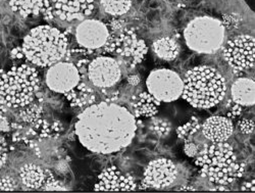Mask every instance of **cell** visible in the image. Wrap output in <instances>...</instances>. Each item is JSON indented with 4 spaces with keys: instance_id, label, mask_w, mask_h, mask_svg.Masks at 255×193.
Instances as JSON below:
<instances>
[{
    "instance_id": "obj_29",
    "label": "cell",
    "mask_w": 255,
    "mask_h": 193,
    "mask_svg": "<svg viewBox=\"0 0 255 193\" xmlns=\"http://www.w3.org/2000/svg\"><path fill=\"white\" fill-rule=\"evenodd\" d=\"M204 145V144H203ZM203 145H200L198 143H195L193 140L185 141L184 144V153L189 158H196L198 153Z\"/></svg>"
},
{
    "instance_id": "obj_6",
    "label": "cell",
    "mask_w": 255,
    "mask_h": 193,
    "mask_svg": "<svg viewBox=\"0 0 255 193\" xmlns=\"http://www.w3.org/2000/svg\"><path fill=\"white\" fill-rule=\"evenodd\" d=\"M226 28L223 21L212 16H198L188 23L184 39L189 49L200 54H215L223 46Z\"/></svg>"
},
{
    "instance_id": "obj_16",
    "label": "cell",
    "mask_w": 255,
    "mask_h": 193,
    "mask_svg": "<svg viewBox=\"0 0 255 193\" xmlns=\"http://www.w3.org/2000/svg\"><path fill=\"white\" fill-rule=\"evenodd\" d=\"M233 132V121L227 117L212 116L201 124V133L209 142H226Z\"/></svg>"
},
{
    "instance_id": "obj_17",
    "label": "cell",
    "mask_w": 255,
    "mask_h": 193,
    "mask_svg": "<svg viewBox=\"0 0 255 193\" xmlns=\"http://www.w3.org/2000/svg\"><path fill=\"white\" fill-rule=\"evenodd\" d=\"M231 97L234 103H237L243 107L253 106L255 103L254 80L241 77L234 81L231 87Z\"/></svg>"
},
{
    "instance_id": "obj_34",
    "label": "cell",
    "mask_w": 255,
    "mask_h": 193,
    "mask_svg": "<svg viewBox=\"0 0 255 193\" xmlns=\"http://www.w3.org/2000/svg\"><path fill=\"white\" fill-rule=\"evenodd\" d=\"M127 81L131 86H138L141 83V77L139 75H136V74L129 75Z\"/></svg>"
},
{
    "instance_id": "obj_9",
    "label": "cell",
    "mask_w": 255,
    "mask_h": 193,
    "mask_svg": "<svg viewBox=\"0 0 255 193\" xmlns=\"http://www.w3.org/2000/svg\"><path fill=\"white\" fill-rule=\"evenodd\" d=\"M223 56L233 71L244 73L254 69V37L250 35H239L229 40L223 48Z\"/></svg>"
},
{
    "instance_id": "obj_4",
    "label": "cell",
    "mask_w": 255,
    "mask_h": 193,
    "mask_svg": "<svg viewBox=\"0 0 255 193\" xmlns=\"http://www.w3.org/2000/svg\"><path fill=\"white\" fill-rule=\"evenodd\" d=\"M183 82L182 97L196 109H211L218 105L227 93L225 78L218 70L209 66H198L189 70Z\"/></svg>"
},
{
    "instance_id": "obj_20",
    "label": "cell",
    "mask_w": 255,
    "mask_h": 193,
    "mask_svg": "<svg viewBox=\"0 0 255 193\" xmlns=\"http://www.w3.org/2000/svg\"><path fill=\"white\" fill-rule=\"evenodd\" d=\"M152 50L158 58L165 61H173L180 53V46L174 38L162 37L153 41Z\"/></svg>"
},
{
    "instance_id": "obj_1",
    "label": "cell",
    "mask_w": 255,
    "mask_h": 193,
    "mask_svg": "<svg viewBox=\"0 0 255 193\" xmlns=\"http://www.w3.org/2000/svg\"><path fill=\"white\" fill-rule=\"evenodd\" d=\"M137 132V119L126 106L117 102L98 101L78 116L75 133L89 152L113 155L129 146Z\"/></svg>"
},
{
    "instance_id": "obj_10",
    "label": "cell",
    "mask_w": 255,
    "mask_h": 193,
    "mask_svg": "<svg viewBox=\"0 0 255 193\" xmlns=\"http://www.w3.org/2000/svg\"><path fill=\"white\" fill-rule=\"evenodd\" d=\"M75 40L78 47L90 50L100 55L101 49L108 42L111 31L104 21L96 18H85L76 27Z\"/></svg>"
},
{
    "instance_id": "obj_12",
    "label": "cell",
    "mask_w": 255,
    "mask_h": 193,
    "mask_svg": "<svg viewBox=\"0 0 255 193\" xmlns=\"http://www.w3.org/2000/svg\"><path fill=\"white\" fill-rule=\"evenodd\" d=\"M178 177V169L175 163L168 159H156L145 168L142 184L139 188L162 189L175 183Z\"/></svg>"
},
{
    "instance_id": "obj_7",
    "label": "cell",
    "mask_w": 255,
    "mask_h": 193,
    "mask_svg": "<svg viewBox=\"0 0 255 193\" xmlns=\"http://www.w3.org/2000/svg\"><path fill=\"white\" fill-rule=\"evenodd\" d=\"M147 91L160 102H173L182 97L183 78L169 69H155L146 80Z\"/></svg>"
},
{
    "instance_id": "obj_25",
    "label": "cell",
    "mask_w": 255,
    "mask_h": 193,
    "mask_svg": "<svg viewBox=\"0 0 255 193\" xmlns=\"http://www.w3.org/2000/svg\"><path fill=\"white\" fill-rule=\"evenodd\" d=\"M200 131H201V124L199 123V120L195 117H192L188 122L179 126L176 129L177 137L179 138V140H182L184 142L191 140L196 133Z\"/></svg>"
},
{
    "instance_id": "obj_31",
    "label": "cell",
    "mask_w": 255,
    "mask_h": 193,
    "mask_svg": "<svg viewBox=\"0 0 255 193\" xmlns=\"http://www.w3.org/2000/svg\"><path fill=\"white\" fill-rule=\"evenodd\" d=\"M238 128L242 134H252L254 132V121L243 119L238 122Z\"/></svg>"
},
{
    "instance_id": "obj_37",
    "label": "cell",
    "mask_w": 255,
    "mask_h": 193,
    "mask_svg": "<svg viewBox=\"0 0 255 193\" xmlns=\"http://www.w3.org/2000/svg\"><path fill=\"white\" fill-rule=\"evenodd\" d=\"M212 190H219V191H227L230 190V185H217Z\"/></svg>"
},
{
    "instance_id": "obj_26",
    "label": "cell",
    "mask_w": 255,
    "mask_h": 193,
    "mask_svg": "<svg viewBox=\"0 0 255 193\" xmlns=\"http://www.w3.org/2000/svg\"><path fill=\"white\" fill-rule=\"evenodd\" d=\"M149 128H150L151 132H153L158 137L167 136L169 133H171V130H172L171 123H169L165 119L156 118V116L151 118V123H150Z\"/></svg>"
},
{
    "instance_id": "obj_11",
    "label": "cell",
    "mask_w": 255,
    "mask_h": 193,
    "mask_svg": "<svg viewBox=\"0 0 255 193\" xmlns=\"http://www.w3.org/2000/svg\"><path fill=\"white\" fill-rule=\"evenodd\" d=\"M81 82V75L76 63L65 60L48 67L45 75L47 87L56 93L65 95L75 89Z\"/></svg>"
},
{
    "instance_id": "obj_36",
    "label": "cell",
    "mask_w": 255,
    "mask_h": 193,
    "mask_svg": "<svg viewBox=\"0 0 255 193\" xmlns=\"http://www.w3.org/2000/svg\"><path fill=\"white\" fill-rule=\"evenodd\" d=\"M7 110H8V107L4 103L0 102V120H2L6 116Z\"/></svg>"
},
{
    "instance_id": "obj_21",
    "label": "cell",
    "mask_w": 255,
    "mask_h": 193,
    "mask_svg": "<svg viewBox=\"0 0 255 193\" xmlns=\"http://www.w3.org/2000/svg\"><path fill=\"white\" fill-rule=\"evenodd\" d=\"M9 6L23 17L39 16L43 13L44 0H9Z\"/></svg>"
},
{
    "instance_id": "obj_5",
    "label": "cell",
    "mask_w": 255,
    "mask_h": 193,
    "mask_svg": "<svg viewBox=\"0 0 255 193\" xmlns=\"http://www.w3.org/2000/svg\"><path fill=\"white\" fill-rule=\"evenodd\" d=\"M41 81L35 67L29 63L0 72V99L8 109H20L36 99Z\"/></svg>"
},
{
    "instance_id": "obj_38",
    "label": "cell",
    "mask_w": 255,
    "mask_h": 193,
    "mask_svg": "<svg viewBox=\"0 0 255 193\" xmlns=\"http://www.w3.org/2000/svg\"><path fill=\"white\" fill-rule=\"evenodd\" d=\"M178 189L179 190H195L193 187H191V186H181Z\"/></svg>"
},
{
    "instance_id": "obj_18",
    "label": "cell",
    "mask_w": 255,
    "mask_h": 193,
    "mask_svg": "<svg viewBox=\"0 0 255 193\" xmlns=\"http://www.w3.org/2000/svg\"><path fill=\"white\" fill-rule=\"evenodd\" d=\"M132 114L137 118L151 119L158 114L161 102L154 98L148 91H143L132 96Z\"/></svg>"
},
{
    "instance_id": "obj_19",
    "label": "cell",
    "mask_w": 255,
    "mask_h": 193,
    "mask_svg": "<svg viewBox=\"0 0 255 193\" xmlns=\"http://www.w3.org/2000/svg\"><path fill=\"white\" fill-rule=\"evenodd\" d=\"M18 176L27 190L41 189L45 181V169L35 164H26L19 169Z\"/></svg>"
},
{
    "instance_id": "obj_35",
    "label": "cell",
    "mask_w": 255,
    "mask_h": 193,
    "mask_svg": "<svg viewBox=\"0 0 255 193\" xmlns=\"http://www.w3.org/2000/svg\"><path fill=\"white\" fill-rule=\"evenodd\" d=\"M241 189L243 191H255V181L254 180H251V181H248V182H245L243 183Z\"/></svg>"
},
{
    "instance_id": "obj_30",
    "label": "cell",
    "mask_w": 255,
    "mask_h": 193,
    "mask_svg": "<svg viewBox=\"0 0 255 193\" xmlns=\"http://www.w3.org/2000/svg\"><path fill=\"white\" fill-rule=\"evenodd\" d=\"M8 158V146L5 138L0 135V169L4 167Z\"/></svg>"
},
{
    "instance_id": "obj_28",
    "label": "cell",
    "mask_w": 255,
    "mask_h": 193,
    "mask_svg": "<svg viewBox=\"0 0 255 193\" xmlns=\"http://www.w3.org/2000/svg\"><path fill=\"white\" fill-rule=\"evenodd\" d=\"M18 188L16 180L9 175L0 177V191H14Z\"/></svg>"
},
{
    "instance_id": "obj_2",
    "label": "cell",
    "mask_w": 255,
    "mask_h": 193,
    "mask_svg": "<svg viewBox=\"0 0 255 193\" xmlns=\"http://www.w3.org/2000/svg\"><path fill=\"white\" fill-rule=\"evenodd\" d=\"M203 177L216 185H230L244 175L245 165L237 162L231 144L205 143L195 158Z\"/></svg>"
},
{
    "instance_id": "obj_13",
    "label": "cell",
    "mask_w": 255,
    "mask_h": 193,
    "mask_svg": "<svg viewBox=\"0 0 255 193\" xmlns=\"http://www.w3.org/2000/svg\"><path fill=\"white\" fill-rule=\"evenodd\" d=\"M115 53L121 56L128 66L133 69L145 60L148 46L136 32L130 29H124L116 37Z\"/></svg>"
},
{
    "instance_id": "obj_32",
    "label": "cell",
    "mask_w": 255,
    "mask_h": 193,
    "mask_svg": "<svg viewBox=\"0 0 255 193\" xmlns=\"http://www.w3.org/2000/svg\"><path fill=\"white\" fill-rule=\"evenodd\" d=\"M243 113V106L237 104V103H234L232 104V106L230 107V110L227 113V118H229L230 120H235L238 117H240Z\"/></svg>"
},
{
    "instance_id": "obj_3",
    "label": "cell",
    "mask_w": 255,
    "mask_h": 193,
    "mask_svg": "<svg viewBox=\"0 0 255 193\" xmlns=\"http://www.w3.org/2000/svg\"><path fill=\"white\" fill-rule=\"evenodd\" d=\"M20 46L32 66L47 68L66 57L70 44L63 31L50 25H42L33 28Z\"/></svg>"
},
{
    "instance_id": "obj_15",
    "label": "cell",
    "mask_w": 255,
    "mask_h": 193,
    "mask_svg": "<svg viewBox=\"0 0 255 193\" xmlns=\"http://www.w3.org/2000/svg\"><path fill=\"white\" fill-rule=\"evenodd\" d=\"M138 187L133 176L124 174L116 167L105 168L99 176L94 186L96 191H129Z\"/></svg>"
},
{
    "instance_id": "obj_23",
    "label": "cell",
    "mask_w": 255,
    "mask_h": 193,
    "mask_svg": "<svg viewBox=\"0 0 255 193\" xmlns=\"http://www.w3.org/2000/svg\"><path fill=\"white\" fill-rule=\"evenodd\" d=\"M43 116L44 107L42 105V102H39L37 99H35L30 104L18 109L19 122H23L27 125H31L37 122L38 120L43 118Z\"/></svg>"
},
{
    "instance_id": "obj_8",
    "label": "cell",
    "mask_w": 255,
    "mask_h": 193,
    "mask_svg": "<svg viewBox=\"0 0 255 193\" xmlns=\"http://www.w3.org/2000/svg\"><path fill=\"white\" fill-rule=\"evenodd\" d=\"M84 78L87 79L95 90L112 89L122 79L121 64L113 56L98 55L90 59L86 76Z\"/></svg>"
},
{
    "instance_id": "obj_27",
    "label": "cell",
    "mask_w": 255,
    "mask_h": 193,
    "mask_svg": "<svg viewBox=\"0 0 255 193\" xmlns=\"http://www.w3.org/2000/svg\"><path fill=\"white\" fill-rule=\"evenodd\" d=\"M41 190H68L67 186L65 184H62L60 181L56 180L52 172L48 169H45V181L43 186L41 187Z\"/></svg>"
},
{
    "instance_id": "obj_24",
    "label": "cell",
    "mask_w": 255,
    "mask_h": 193,
    "mask_svg": "<svg viewBox=\"0 0 255 193\" xmlns=\"http://www.w3.org/2000/svg\"><path fill=\"white\" fill-rule=\"evenodd\" d=\"M99 3L105 13L114 17L126 14L132 7V0H99Z\"/></svg>"
},
{
    "instance_id": "obj_14",
    "label": "cell",
    "mask_w": 255,
    "mask_h": 193,
    "mask_svg": "<svg viewBox=\"0 0 255 193\" xmlns=\"http://www.w3.org/2000/svg\"><path fill=\"white\" fill-rule=\"evenodd\" d=\"M55 17L72 23L90 16L95 9V0H52Z\"/></svg>"
},
{
    "instance_id": "obj_33",
    "label": "cell",
    "mask_w": 255,
    "mask_h": 193,
    "mask_svg": "<svg viewBox=\"0 0 255 193\" xmlns=\"http://www.w3.org/2000/svg\"><path fill=\"white\" fill-rule=\"evenodd\" d=\"M9 55H10V59H12V60H25L26 63L31 64V63L27 60V58H26V56H25V54H24V52H23L22 46H17V47L12 48Z\"/></svg>"
},
{
    "instance_id": "obj_22",
    "label": "cell",
    "mask_w": 255,
    "mask_h": 193,
    "mask_svg": "<svg viewBox=\"0 0 255 193\" xmlns=\"http://www.w3.org/2000/svg\"><path fill=\"white\" fill-rule=\"evenodd\" d=\"M29 126L33 129L35 135L41 139L58 137L63 131V126L61 122L54 121L53 123H49L43 118Z\"/></svg>"
}]
</instances>
